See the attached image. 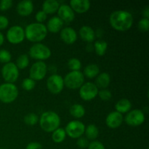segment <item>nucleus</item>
Instances as JSON below:
<instances>
[{
    "instance_id": "f257e3e1",
    "label": "nucleus",
    "mask_w": 149,
    "mask_h": 149,
    "mask_svg": "<svg viewBox=\"0 0 149 149\" xmlns=\"http://www.w3.org/2000/svg\"><path fill=\"white\" fill-rule=\"evenodd\" d=\"M111 26L118 31L130 30L133 25V17L130 12L123 10L113 11L109 17Z\"/></svg>"
},
{
    "instance_id": "f03ea898",
    "label": "nucleus",
    "mask_w": 149,
    "mask_h": 149,
    "mask_svg": "<svg viewBox=\"0 0 149 149\" xmlns=\"http://www.w3.org/2000/svg\"><path fill=\"white\" fill-rule=\"evenodd\" d=\"M25 30V37L31 42L41 43L47 35V29L44 23H32L28 25Z\"/></svg>"
},
{
    "instance_id": "7ed1b4c3",
    "label": "nucleus",
    "mask_w": 149,
    "mask_h": 149,
    "mask_svg": "<svg viewBox=\"0 0 149 149\" xmlns=\"http://www.w3.org/2000/svg\"><path fill=\"white\" fill-rule=\"evenodd\" d=\"M61 117L52 111H47L42 113L39 119L40 127L46 132H52L60 127Z\"/></svg>"
},
{
    "instance_id": "20e7f679",
    "label": "nucleus",
    "mask_w": 149,
    "mask_h": 149,
    "mask_svg": "<svg viewBox=\"0 0 149 149\" xmlns=\"http://www.w3.org/2000/svg\"><path fill=\"white\" fill-rule=\"evenodd\" d=\"M19 91L13 83H4L0 85V101L3 103H11L17 99Z\"/></svg>"
},
{
    "instance_id": "39448f33",
    "label": "nucleus",
    "mask_w": 149,
    "mask_h": 149,
    "mask_svg": "<svg viewBox=\"0 0 149 149\" xmlns=\"http://www.w3.org/2000/svg\"><path fill=\"white\" fill-rule=\"evenodd\" d=\"M29 56L37 61H44L49 59L52 55L51 49L42 43H35L29 50Z\"/></svg>"
},
{
    "instance_id": "423d86ee",
    "label": "nucleus",
    "mask_w": 149,
    "mask_h": 149,
    "mask_svg": "<svg viewBox=\"0 0 149 149\" xmlns=\"http://www.w3.org/2000/svg\"><path fill=\"white\" fill-rule=\"evenodd\" d=\"M64 85L70 90L79 89L84 83V76L80 71H71L63 78Z\"/></svg>"
},
{
    "instance_id": "0eeeda50",
    "label": "nucleus",
    "mask_w": 149,
    "mask_h": 149,
    "mask_svg": "<svg viewBox=\"0 0 149 149\" xmlns=\"http://www.w3.org/2000/svg\"><path fill=\"white\" fill-rule=\"evenodd\" d=\"M85 125L79 120H72L68 122L65 127L66 135L73 139H78L82 137L85 131Z\"/></svg>"
},
{
    "instance_id": "6e6552de",
    "label": "nucleus",
    "mask_w": 149,
    "mask_h": 149,
    "mask_svg": "<svg viewBox=\"0 0 149 149\" xmlns=\"http://www.w3.org/2000/svg\"><path fill=\"white\" fill-rule=\"evenodd\" d=\"M1 74L6 82L14 84L18 79L20 72L15 63L10 62L3 65L1 70Z\"/></svg>"
},
{
    "instance_id": "1a4fd4ad",
    "label": "nucleus",
    "mask_w": 149,
    "mask_h": 149,
    "mask_svg": "<svg viewBox=\"0 0 149 149\" xmlns=\"http://www.w3.org/2000/svg\"><path fill=\"white\" fill-rule=\"evenodd\" d=\"M47 88L53 95L60 94L64 88L63 78L57 74H52L47 79Z\"/></svg>"
},
{
    "instance_id": "9d476101",
    "label": "nucleus",
    "mask_w": 149,
    "mask_h": 149,
    "mask_svg": "<svg viewBox=\"0 0 149 149\" xmlns=\"http://www.w3.org/2000/svg\"><path fill=\"white\" fill-rule=\"evenodd\" d=\"M124 120L130 127H138L143 125L146 120L145 113L141 109L130 110L126 114Z\"/></svg>"
},
{
    "instance_id": "9b49d317",
    "label": "nucleus",
    "mask_w": 149,
    "mask_h": 149,
    "mask_svg": "<svg viewBox=\"0 0 149 149\" xmlns=\"http://www.w3.org/2000/svg\"><path fill=\"white\" fill-rule=\"evenodd\" d=\"M7 41L13 45H18L24 41L25 30L20 26H11L6 33Z\"/></svg>"
},
{
    "instance_id": "f8f14e48",
    "label": "nucleus",
    "mask_w": 149,
    "mask_h": 149,
    "mask_svg": "<svg viewBox=\"0 0 149 149\" xmlns=\"http://www.w3.org/2000/svg\"><path fill=\"white\" fill-rule=\"evenodd\" d=\"M47 73V65L44 61H36L31 66L29 70V78L33 81H41Z\"/></svg>"
},
{
    "instance_id": "ddd939ff",
    "label": "nucleus",
    "mask_w": 149,
    "mask_h": 149,
    "mask_svg": "<svg viewBox=\"0 0 149 149\" xmlns=\"http://www.w3.org/2000/svg\"><path fill=\"white\" fill-rule=\"evenodd\" d=\"M98 88L93 82H85L79 88V96L84 101H90L95 98L98 94Z\"/></svg>"
},
{
    "instance_id": "4468645a",
    "label": "nucleus",
    "mask_w": 149,
    "mask_h": 149,
    "mask_svg": "<svg viewBox=\"0 0 149 149\" xmlns=\"http://www.w3.org/2000/svg\"><path fill=\"white\" fill-rule=\"evenodd\" d=\"M57 13L58 17L63 22V23H71L75 18V13L71 7L66 4H61Z\"/></svg>"
},
{
    "instance_id": "2eb2a0df",
    "label": "nucleus",
    "mask_w": 149,
    "mask_h": 149,
    "mask_svg": "<svg viewBox=\"0 0 149 149\" xmlns=\"http://www.w3.org/2000/svg\"><path fill=\"white\" fill-rule=\"evenodd\" d=\"M124 122V116L119 112L112 111L107 115L106 118V124L110 129H116L122 125Z\"/></svg>"
},
{
    "instance_id": "dca6fc26",
    "label": "nucleus",
    "mask_w": 149,
    "mask_h": 149,
    "mask_svg": "<svg viewBox=\"0 0 149 149\" xmlns=\"http://www.w3.org/2000/svg\"><path fill=\"white\" fill-rule=\"evenodd\" d=\"M60 37L61 40L66 45H73L77 42L78 35L73 28L67 26L61 29L60 31Z\"/></svg>"
},
{
    "instance_id": "f3484780",
    "label": "nucleus",
    "mask_w": 149,
    "mask_h": 149,
    "mask_svg": "<svg viewBox=\"0 0 149 149\" xmlns=\"http://www.w3.org/2000/svg\"><path fill=\"white\" fill-rule=\"evenodd\" d=\"M90 1L89 0H71L69 2V6L74 13L83 14L90 10Z\"/></svg>"
},
{
    "instance_id": "a211bd4d",
    "label": "nucleus",
    "mask_w": 149,
    "mask_h": 149,
    "mask_svg": "<svg viewBox=\"0 0 149 149\" xmlns=\"http://www.w3.org/2000/svg\"><path fill=\"white\" fill-rule=\"evenodd\" d=\"M16 10L19 15L22 17H26L30 15L33 13V4L31 0H23L18 2Z\"/></svg>"
},
{
    "instance_id": "6ab92c4d",
    "label": "nucleus",
    "mask_w": 149,
    "mask_h": 149,
    "mask_svg": "<svg viewBox=\"0 0 149 149\" xmlns=\"http://www.w3.org/2000/svg\"><path fill=\"white\" fill-rule=\"evenodd\" d=\"M79 36L84 42L87 43H92L95 40L96 33L92 27L89 26H83L80 28Z\"/></svg>"
},
{
    "instance_id": "aec40b11",
    "label": "nucleus",
    "mask_w": 149,
    "mask_h": 149,
    "mask_svg": "<svg viewBox=\"0 0 149 149\" xmlns=\"http://www.w3.org/2000/svg\"><path fill=\"white\" fill-rule=\"evenodd\" d=\"M63 22L58 16H53L48 20L46 28L47 29V31L56 33L61 31V29H63Z\"/></svg>"
},
{
    "instance_id": "412c9836",
    "label": "nucleus",
    "mask_w": 149,
    "mask_h": 149,
    "mask_svg": "<svg viewBox=\"0 0 149 149\" xmlns=\"http://www.w3.org/2000/svg\"><path fill=\"white\" fill-rule=\"evenodd\" d=\"M60 2L57 0H46L42 4V11L47 15L54 14L57 13L59 8Z\"/></svg>"
},
{
    "instance_id": "4be33fe9",
    "label": "nucleus",
    "mask_w": 149,
    "mask_h": 149,
    "mask_svg": "<svg viewBox=\"0 0 149 149\" xmlns=\"http://www.w3.org/2000/svg\"><path fill=\"white\" fill-rule=\"evenodd\" d=\"M111 83V76L106 72H103L99 74L96 77L95 84L97 86V88L106 89Z\"/></svg>"
},
{
    "instance_id": "5701e85b",
    "label": "nucleus",
    "mask_w": 149,
    "mask_h": 149,
    "mask_svg": "<svg viewBox=\"0 0 149 149\" xmlns=\"http://www.w3.org/2000/svg\"><path fill=\"white\" fill-rule=\"evenodd\" d=\"M116 111L122 113H127L132 109V103L129 99L122 98L118 100L115 104Z\"/></svg>"
},
{
    "instance_id": "b1692460",
    "label": "nucleus",
    "mask_w": 149,
    "mask_h": 149,
    "mask_svg": "<svg viewBox=\"0 0 149 149\" xmlns=\"http://www.w3.org/2000/svg\"><path fill=\"white\" fill-rule=\"evenodd\" d=\"M82 74L84 76V77H86L88 79L95 78L100 74V68L97 64H88L85 66Z\"/></svg>"
},
{
    "instance_id": "393cba45",
    "label": "nucleus",
    "mask_w": 149,
    "mask_h": 149,
    "mask_svg": "<svg viewBox=\"0 0 149 149\" xmlns=\"http://www.w3.org/2000/svg\"><path fill=\"white\" fill-rule=\"evenodd\" d=\"M69 113L75 119H81L85 115V108L79 103H75L71 106Z\"/></svg>"
},
{
    "instance_id": "a878e982",
    "label": "nucleus",
    "mask_w": 149,
    "mask_h": 149,
    "mask_svg": "<svg viewBox=\"0 0 149 149\" xmlns=\"http://www.w3.org/2000/svg\"><path fill=\"white\" fill-rule=\"evenodd\" d=\"M85 133L86 138L87 140H90V141H95L97 139V137L99 136V130L96 125H89L88 126L85 127Z\"/></svg>"
},
{
    "instance_id": "bb28decb",
    "label": "nucleus",
    "mask_w": 149,
    "mask_h": 149,
    "mask_svg": "<svg viewBox=\"0 0 149 149\" xmlns=\"http://www.w3.org/2000/svg\"><path fill=\"white\" fill-rule=\"evenodd\" d=\"M93 48L96 55L98 56H103L108 49V43L103 40L95 41L93 45Z\"/></svg>"
},
{
    "instance_id": "cd10ccee",
    "label": "nucleus",
    "mask_w": 149,
    "mask_h": 149,
    "mask_svg": "<svg viewBox=\"0 0 149 149\" xmlns=\"http://www.w3.org/2000/svg\"><path fill=\"white\" fill-rule=\"evenodd\" d=\"M66 138V132L65 129L59 127L52 132V140L55 143H61Z\"/></svg>"
},
{
    "instance_id": "c85d7f7f",
    "label": "nucleus",
    "mask_w": 149,
    "mask_h": 149,
    "mask_svg": "<svg viewBox=\"0 0 149 149\" xmlns=\"http://www.w3.org/2000/svg\"><path fill=\"white\" fill-rule=\"evenodd\" d=\"M16 66L19 70H23L29 65V58L26 54H22L17 57L16 60Z\"/></svg>"
},
{
    "instance_id": "c756f323",
    "label": "nucleus",
    "mask_w": 149,
    "mask_h": 149,
    "mask_svg": "<svg viewBox=\"0 0 149 149\" xmlns=\"http://www.w3.org/2000/svg\"><path fill=\"white\" fill-rule=\"evenodd\" d=\"M39 116L35 113H29L23 118V121L26 125L29 126H33L39 122Z\"/></svg>"
},
{
    "instance_id": "7c9ffc66",
    "label": "nucleus",
    "mask_w": 149,
    "mask_h": 149,
    "mask_svg": "<svg viewBox=\"0 0 149 149\" xmlns=\"http://www.w3.org/2000/svg\"><path fill=\"white\" fill-rule=\"evenodd\" d=\"M67 65L71 71H80L81 68V62L77 58H72L68 60Z\"/></svg>"
},
{
    "instance_id": "2f4dec72",
    "label": "nucleus",
    "mask_w": 149,
    "mask_h": 149,
    "mask_svg": "<svg viewBox=\"0 0 149 149\" xmlns=\"http://www.w3.org/2000/svg\"><path fill=\"white\" fill-rule=\"evenodd\" d=\"M36 86V81H33L31 78H25L22 81L21 87L26 91H31V90H33Z\"/></svg>"
},
{
    "instance_id": "473e14b6",
    "label": "nucleus",
    "mask_w": 149,
    "mask_h": 149,
    "mask_svg": "<svg viewBox=\"0 0 149 149\" xmlns=\"http://www.w3.org/2000/svg\"><path fill=\"white\" fill-rule=\"evenodd\" d=\"M12 55L7 49H0V63L6 64L7 63L11 62Z\"/></svg>"
},
{
    "instance_id": "72a5a7b5",
    "label": "nucleus",
    "mask_w": 149,
    "mask_h": 149,
    "mask_svg": "<svg viewBox=\"0 0 149 149\" xmlns=\"http://www.w3.org/2000/svg\"><path fill=\"white\" fill-rule=\"evenodd\" d=\"M97 95L99 96L100 100H103V101H108V100H110L111 99L112 93L108 89H102L98 91Z\"/></svg>"
},
{
    "instance_id": "f704fd0d",
    "label": "nucleus",
    "mask_w": 149,
    "mask_h": 149,
    "mask_svg": "<svg viewBox=\"0 0 149 149\" xmlns=\"http://www.w3.org/2000/svg\"><path fill=\"white\" fill-rule=\"evenodd\" d=\"M138 29L141 31V32H147L148 31L149 29V19L144 18L143 17L142 19L140 20L138 22Z\"/></svg>"
},
{
    "instance_id": "c9c22d12",
    "label": "nucleus",
    "mask_w": 149,
    "mask_h": 149,
    "mask_svg": "<svg viewBox=\"0 0 149 149\" xmlns=\"http://www.w3.org/2000/svg\"><path fill=\"white\" fill-rule=\"evenodd\" d=\"M13 5V1L12 0H1L0 1V10L7 11L11 8Z\"/></svg>"
},
{
    "instance_id": "e433bc0d",
    "label": "nucleus",
    "mask_w": 149,
    "mask_h": 149,
    "mask_svg": "<svg viewBox=\"0 0 149 149\" xmlns=\"http://www.w3.org/2000/svg\"><path fill=\"white\" fill-rule=\"evenodd\" d=\"M47 15L42 10H39L35 15V19L36 20V23H43L47 20Z\"/></svg>"
},
{
    "instance_id": "4c0bfd02",
    "label": "nucleus",
    "mask_w": 149,
    "mask_h": 149,
    "mask_svg": "<svg viewBox=\"0 0 149 149\" xmlns=\"http://www.w3.org/2000/svg\"><path fill=\"white\" fill-rule=\"evenodd\" d=\"M88 149H106L104 145L101 142L97 141H93L91 143H90L88 147Z\"/></svg>"
},
{
    "instance_id": "58836bf2",
    "label": "nucleus",
    "mask_w": 149,
    "mask_h": 149,
    "mask_svg": "<svg viewBox=\"0 0 149 149\" xmlns=\"http://www.w3.org/2000/svg\"><path fill=\"white\" fill-rule=\"evenodd\" d=\"M89 144V141L86 138L84 137H81V138H78L77 141V145L78 146V147L81 148H86L88 147Z\"/></svg>"
},
{
    "instance_id": "ea45409f",
    "label": "nucleus",
    "mask_w": 149,
    "mask_h": 149,
    "mask_svg": "<svg viewBox=\"0 0 149 149\" xmlns=\"http://www.w3.org/2000/svg\"><path fill=\"white\" fill-rule=\"evenodd\" d=\"M9 26V19L6 16L0 15V30L6 29Z\"/></svg>"
},
{
    "instance_id": "a19ab883",
    "label": "nucleus",
    "mask_w": 149,
    "mask_h": 149,
    "mask_svg": "<svg viewBox=\"0 0 149 149\" xmlns=\"http://www.w3.org/2000/svg\"><path fill=\"white\" fill-rule=\"evenodd\" d=\"M26 149H42V146L38 142H31L26 146Z\"/></svg>"
},
{
    "instance_id": "79ce46f5",
    "label": "nucleus",
    "mask_w": 149,
    "mask_h": 149,
    "mask_svg": "<svg viewBox=\"0 0 149 149\" xmlns=\"http://www.w3.org/2000/svg\"><path fill=\"white\" fill-rule=\"evenodd\" d=\"M142 14H143V16L144 18L148 19V17H149V7H148V6H146V7L143 10Z\"/></svg>"
},
{
    "instance_id": "37998d69",
    "label": "nucleus",
    "mask_w": 149,
    "mask_h": 149,
    "mask_svg": "<svg viewBox=\"0 0 149 149\" xmlns=\"http://www.w3.org/2000/svg\"><path fill=\"white\" fill-rule=\"evenodd\" d=\"M4 36L1 32H0V47L4 44Z\"/></svg>"
},
{
    "instance_id": "c03bdc74",
    "label": "nucleus",
    "mask_w": 149,
    "mask_h": 149,
    "mask_svg": "<svg viewBox=\"0 0 149 149\" xmlns=\"http://www.w3.org/2000/svg\"><path fill=\"white\" fill-rule=\"evenodd\" d=\"M0 149H2V148H0Z\"/></svg>"
},
{
    "instance_id": "a18cd8bd",
    "label": "nucleus",
    "mask_w": 149,
    "mask_h": 149,
    "mask_svg": "<svg viewBox=\"0 0 149 149\" xmlns=\"http://www.w3.org/2000/svg\"><path fill=\"white\" fill-rule=\"evenodd\" d=\"M147 149H149V148H147Z\"/></svg>"
}]
</instances>
